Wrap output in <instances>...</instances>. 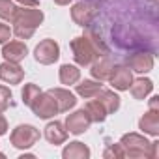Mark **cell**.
Returning a JSON list of instances; mask_svg holds the SVG:
<instances>
[{"label": "cell", "mask_w": 159, "mask_h": 159, "mask_svg": "<svg viewBox=\"0 0 159 159\" xmlns=\"http://www.w3.org/2000/svg\"><path fill=\"white\" fill-rule=\"evenodd\" d=\"M69 47H71L73 58L79 66H90L92 62H96L99 56H103L107 52L105 45L92 32H86L84 36H77L75 39H71Z\"/></svg>", "instance_id": "6da1fadb"}, {"label": "cell", "mask_w": 159, "mask_h": 159, "mask_svg": "<svg viewBox=\"0 0 159 159\" xmlns=\"http://www.w3.org/2000/svg\"><path fill=\"white\" fill-rule=\"evenodd\" d=\"M45 15L41 10H38V6H23L19 8L15 19H13V28L11 32L19 38V39H30L36 32V28L43 23Z\"/></svg>", "instance_id": "7a4b0ae2"}, {"label": "cell", "mask_w": 159, "mask_h": 159, "mask_svg": "<svg viewBox=\"0 0 159 159\" xmlns=\"http://www.w3.org/2000/svg\"><path fill=\"white\" fill-rule=\"evenodd\" d=\"M120 144H122V148L125 152V157H131V159H139V157L155 159L157 153H159V142L157 140L150 142L140 133H125V135H122Z\"/></svg>", "instance_id": "3957f363"}, {"label": "cell", "mask_w": 159, "mask_h": 159, "mask_svg": "<svg viewBox=\"0 0 159 159\" xmlns=\"http://www.w3.org/2000/svg\"><path fill=\"white\" fill-rule=\"evenodd\" d=\"M38 140H39V131H38L34 125H30V124H21V125H17V127L11 131V135H10V142H11V146L17 148V150H28V148H32Z\"/></svg>", "instance_id": "277c9868"}, {"label": "cell", "mask_w": 159, "mask_h": 159, "mask_svg": "<svg viewBox=\"0 0 159 159\" xmlns=\"http://www.w3.org/2000/svg\"><path fill=\"white\" fill-rule=\"evenodd\" d=\"M34 58H36L38 64L51 66V64H54L60 58V45L54 39H51V38L41 39L36 45V49H34Z\"/></svg>", "instance_id": "5b68a950"}, {"label": "cell", "mask_w": 159, "mask_h": 159, "mask_svg": "<svg viewBox=\"0 0 159 159\" xmlns=\"http://www.w3.org/2000/svg\"><path fill=\"white\" fill-rule=\"evenodd\" d=\"M30 109H32V112H34L38 118H41V120H49V118H52V116L58 112V105H56L54 98H52L49 92H41V94L32 101Z\"/></svg>", "instance_id": "8992f818"}, {"label": "cell", "mask_w": 159, "mask_h": 159, "mask_svg": "<svg viewBox=\"0 0 159 159\" xmlns=\"http://www.w3.org/2000/svg\"><path fill=\"white\" fill-rule=\"evenodd\" d=\"M64 125H66L67 133H71V135H83V133H86L90 129L92 120H90L88 112L84 109H81V111H75V112L67 114Z\"/></svg>", "instance_id": "52a82bcc"}, {"label": "cell", "mask_w": 159, "mask_h": 159, "mask_svg": "<svg viewBox=\"0 0 159 159\" xmlns=\"http://www.w3.org/2000/svg\"><path fill=\"white\" fill-rule=\"evenodd\" d=\"M109 81H111V86L114 90L124 92V90H129V86L133 83V73L127 66H114Z\"/></svg>", "instance_id": "ba28073f"}, {"label": "cell", "mask_w": 159, "mask_h": 159, "mask_svg": "<svg viewBox=\"0 0 159 159\" xmlns=\"http://www.w3.org/2000/svg\"><path fill=\"white\" fill-rule=\"evenodd\" d=\"M25 79V69L15 62H4L0 64V81L6 84H21Z\"/></svg>", "instance_id": "9c48e42d"}, {"label": "cell", "mask_w": 159, "mask_h": 159, "mask_svg": "<svg viewBox=\"0 0 159 159\" xmlns=\"http://www.w3.org/2000/svg\"><path fill=\"white\" fill-rule=\"evenodd\" d=\"M0 54H2L8 62H15V64H19L21 60L26 58V54H28V47H26V43L21 41V39L6 41L4 47H2V52H0Z\"/></svg>", "instance_id": "30bf717a"}, {"label": "cell", "mask_w": 159, "mask_h": 159, "mask_svg": "<svg viewBox=\"0 0 159 159\" xmlns=\"http://www.w3.org/2000/svg\"><path fill=\"white\" fill-rule=\"evenodd\" d=\"M125 64H127V67L131 71L150 73L153 69V54H150V52H135V54H129L127 56Z\"/></svg>", "instance_id": "8fae6325"}, {"label": "cell", "mask_w": 159, "mask_h": 159, "mask_svg": "<svg viewBox=\"0 0 159 159\" xmlns=\"http://www.w3.org/2000/svg\"><path fill=\"white\" fill-rule=\"evenodd\" d=\"M94 19V8L88 2H77L71 6V21L79 26H88Z\"/></svg>", "instance_id": "7c38bea8"}, {"label": "cell", "mask_w": 159, "mask_h": 159, "mask_svg": "<svg viewBox=\"0 0 159 159\" xmlns=\"http://www.w3.org/2000/svg\"><path fill=\"white\" fill-rule=\"evenodd\" d=\"M47 92L54 98V101H56V105H58V112H69V111L77 105L75 94L69 92V90H66V88H51V90H47Z\"/></svg>", "instance_id": "4fadbf2b"}, {"label": "cell", "mask_w": 159, "mask_h": 159, "mask_svg": "<svg viewBox=\"0 0 159 159\" xmlns=\"http://www.w3.org/2000/svg\"><path fill=\"white\" fill-rule=\"evenodd\" d=\"M45 139H47V142L49 144H52V146H60V144H64L66 140H67V129H66V125L62 124V122H49L47 125H45Z\"/></svg>", "instance_id": "5bb4252c"}, {"label": "cell", "mask_w": 159, "mask_h": 159, "mask_svg": "<svg viewBox=\"0 0 159 159\" xmlns=\"http://www.w3.org/2000/svg\"><path fill=\"white\" fill-rule=\"evenodd\" d=\"M139 129H140L144 135L157 137V135H159V111L148 109V112L139 120Z\"/></svg>", "instance_id": "9a60e30c"}, {"label": "cell", "mask_w": 159, "mask_h": 159, "mask_svg": "<svg viewBox=\"0 0 159 159\" xmlns=\"http://www.w3.org/2000/svg\"><path fill=\"white\" fill-rule=\"evenodd\" d=\"M112 69H114V62L111 58L103 56V58H98L96 62H92L90 73H92V77L96 79V81H109Z\"/></svg>", "instance_id": "2e32d148"}, {"label": "cell", "mask_w": 159, "mask_h": 159, "mask_svg": "<svg viewBox=\"0 0 159 159\" xmlns=\"http://www.w3.org/2000/svg\"><path fill=\"white\" fill-rule=\"evenodd\" d=\"M129 90H131V96L135 99L142 101V99H146L153 92V83L150 81V79H146V77H139V79H133Z\"/></svg>", "instance_id": "e0dca14e"}, {"label": "cell", "mask_w": 159, "mask_h": 159, "mask_svg": "<svg viewBox=\"0 0 159 159\" xmlns=\"http://www.w3.org/2000/svg\"><path fill=\"white\" fill-rule=\"evenodd\" d=\"M96 99L105 107L107 114H114V112L120 109V96L114 94L112 90H105V88H101V90L96 94Z\"/></svg>", "instance_id": "ac0fdd59"}, {"label": "cell", "mask_w": 159, "mask_h": 159, "mask_svg": "<svg viewBox=\"0 0 159 159\" xmlns=\"http://www.w3.org/2000/svg\"><path fill=\"white\" fill-rule=\"evenodd\" d=\"M103 88L101 81H96V79H84V81H81L79 84H75V92L77 96H81L84 99H92L96 98V94Z\"/></svg>", "instance_id": "d6986e66"}, {"label": "cell", "mask_w": 159, "mask_h": 159, "mask_svg": "<svg viewBox=\"0 0 159 159\" xmlns=\"http://www.w3.org/2000/svg\"><path fill=\"white\" fill-rule=\"evenodd\" d=\"M62 157L64 159H88L90 157V148L83 142H69L66 144V148L62 150Z\"/></svg>", "instance_id": "ffe728a7"}, {"label": "cell", "mask_w": 159, "mask_h": 159, "mask_svg": "<svg viewBox=\"0 0 159 159\" xmlns=\"http://www.w3.org/2000/svg\"><path fill=\"white\" fill-rule=\"evenodd\" d=\"M58 79L60 83L66 84V86H71V84H77L81 81V69L73 64H62L60 69H58Z\"/></svg>", "instance_id": "44dd1931"}, {"label": "cell", "mask_w": 159, "mask_h": 159, "mask_svg": "<svg viewBox=\"0 0 159 159\" xmlns=\"http://www.w3.org/2000/svg\"><path fill=\"white\" fill-rule=\"evenodd\" d=\"M84 111L88 112V116H90V120L92 122H96V124H101V122H105L107 120V111H105V107L96 99V98H92L88 103H86V107H84Z\"/></svg>", "instance_id": "7402d4cb"}, {"label": "cell", "mask_w": 159, "mask_h": 159, "mask_svg": "<svg viewBox=\"0 0 159 159\" xmlns=\"http://www.w3.org/2000/svg\"><path fill=\"white\" fill-rule=\"evenodd\" d=\"M17 11H19V6L15 4V0H0V19L13 23Z\"/></svg>", "instance_id": "603a6c76"}, {"label": "cell", "mask_w": 159, "mask_h": 159, "mask_svg": "<svg viewBox=\"0 0 159 159\" xmlns=\"http://www.w3.org/2000/svg\"><path fill=\"white\" fill-rule=\"evenodd\" d=\"M41 94V90H39V86L38 84H34V83H30V84H25V88H23V92H21V98H23V103L25 105H32V101L38 98Z\"/></svg>", "instance_id": "cb8c5ba5"}, {"label": "cell", "mask_w": 159, "mask_h": 159, "mask_svg": "<svg viewBox=\"0 0 159 159\" xmlns=\"http://www.w3.org/2000/svg\"><path fill=\"white\" fill-rule=\"evenodd\" d=\"M11 99H13V94L8 86L0 84V112H4L10 105H11Z\"/></svg>", "instance_id": "d4e9b609"}, {"label": "cell", "mask_w": 159, "mask_h": 159, "mask_svg": "<svg viewBox=\"0 0 159 159\" xmlns=\"http://www.w3.org/2000/svg\"><path fill=\"white\" fill-rule=\"evenodd\" d=\"M103 157H105V159H111V157L122 159V157H125V152H124V148H122L120 142H118V144H109V146L105 148V152H103Z\"/></svg>", "instance_id": "484cf974"}, {"label": "cell", "mask_w": 159, "mask_h": 159, "mask_svg": "<svg viewBox=\"0 0 159 159\" xmlns=\"http://www.w3.org/2000/svg\"><path fill=\"white\" fill-rule=\"evenodd\" d=\"M11 28L8 26V25H4V23H0V43H6V41H10V38H11Z\"/></svg>", "instance_id": "4316f807"}, {"label": "cell", "mask_w": 159, "mask_h": 159, "mask_svg": "<svg viewBox=\"0 0 159 159\" xmlns=\"http://www.w3.org/2000/svg\"><path fill=\"white\" fill-rule=\"evenodd\" d=\"M8 133V120L2 116V112H0V137Z\"/></svg>", "instance_id": "83f0119b"}, {"label": "cell", "mask_w": 159, "mask_h": 159, "mask_svg": "<svg viewBox=\"0 0 159 159\" xmlns=\"http://www.w3.org/2000/svg\"><path fill=\"white\" fill-rule=\"evenodd\" d=\"M15 2H19L21 6H38L39 0H15Z\"/></svg>", "instance_id": "f1b7e54d"}, {"label": "cell", "mask_w": 159, "mask_h": 159, "mask_svg": "<svg viewBox=\"0 0 159 159\" xmlns=\"http://www.w3.org/2000/svg\"><path fill=\"white\" fill-rule=\"evenodd\" d=\"M150 109H155V111H159V96H153L152 99H150Z\"/></svg>", "instance_id": "f546056e"}, {"label": "cell", "mask_w": 159, "mask_h": 159, "mask_svg": "<svg viewBox=\"0 0 159 159\" xmlns=\"http://www.w3.org/2000/svg\"><path fill=\"white\" fill-rule=\"evenodd\" d=\"M71 2H73V0H54L56 6H69Z\"/></svg>", "instance_id": "4dcf8cb0"}, {"label": "cell", "mask_w": 159, "mask_h": 159, "mask_svg": "<svg viewBox=\"0 0 159 159\" xmlns=\"http://www.w3.org/2000/svg\"><path fill=\"white\" fill-rule=\"evenodd\" d=\"M0 157H4V153H2V152H0Z\"/></svg>", "instance_id": "1f68e13d"}]
</instances>
